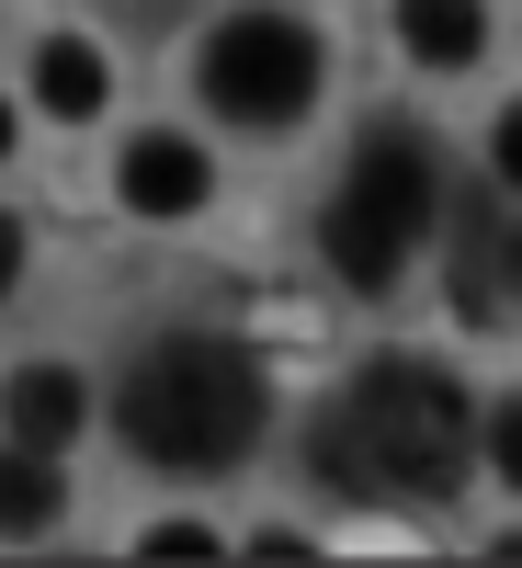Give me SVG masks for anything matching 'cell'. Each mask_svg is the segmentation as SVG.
<instances>
[{"instance_id": "9a60e30c", "label": "cell", "mask_w": 522, "mask_h": 568, "mask_svg": "<svg viewBox=\"0 0 522 568\" xmlns=\"http://www.w3.org/2000/svg\"><path fill=\"white\" fill-rule=\"evenodd\" d=\"M0 160H12V103H0Z\"/></svg>"}, {"instance_id": "5b68a950", "label": "cell", "mask_w": 522, "mask_h": 568, "mask_svg": "<svg viewBox=\"0 0 522 568\" xmlns=\"http://www.w3.org/2000/svg\"><path fill=\"white\" fill-rule=\"evenodd\" d=\"M114 182H125V205H136V216H194V205L216 194V171H205L194 136H136Z\"/></svg>"}, {"instance_id": "ba28073f", "label": "cell", "mask_w": 522, "mask_h": 568, "mask_svg": "<svg viewBox=\"0 0 522 568\" xmlns=\"http://www.w3.org/2000/svg\"><path fill=\"white\" fill-rule=\"evenodd\" d=\"M45 524H58V455L12 444L0 455V535H45Z\"/></svg>"}, {"instance_id": "3957f363", "label": "cell", "mask_w": 522, "mask_h": 568, "mask_svg": "<svg viewBox=\"0 0 522 568\" xmlns=\"http://www.w3.org/2000/svg\"><path fill=\"white\" fill-rule=\"evenodd\" d=\"M443 216V182H432V149H420V125H364L352 136V182L329 194V262H341L364 296H387L409 273V251L432 240Z\"/></svg>"}, {"instance_id": "7c38bea8", "label": "cell", "mask_w": 522, "mask_h": 568, "mask_svg": "<svg viewBox=\"0 0 522 568\" xmlns=\"http://www.w3.org/2000/svg\"><path fill=\"white\" fill-rule=\"evenodd\" d=\"M489 171H500V182H522V103L489 125Z\"/></svg>"}, {"instance_id": "7a4b0ae2", "label": "cell", "mask_w": 522, "mask_h": 568, "mask_svg": "<svg viewBox=\"0 0 522 568\" xmlns=\"http://www.w3.org/2000/svg\"><path fill=\"white\" fill-rule=\"evenodd\" d=\"M262 364L239 342H216V329H171V342H149L125 364V387H114V420H125V444L171 466V478H216V466H239L262 444Z\"/></svg>"}, {"instance_id": "2e32d148", "label": "cell", "mask_w": 522, "mask_h": 568, "mask_svg": "<svg viewBox=\"0 0 522 568\" xmlns=\"http://www.w3.org/2000/svg\"><path fill=\"white\" fill-rule=\"evenodd\" d=\"M511 273H522V251H511Z\"/></svg>"}, {"instance_id": "277c9868", "label": "cell", "mask_w": 522, "mask_h": 568, "mask_svg": "<svg viewBox=\"0 0 522 568\" xmlns=\"http://www.w3.org/2000/svg\"><path fill=\"white\" fill-rule=\"evenodd\" d=\"M194 91L227 125H296L318 103V34L296 12H227L194 58Z\"/></svg>"}, {"instance_id": "8fae6325", "label": "cell", "mask_w": 522, "mask_h": 568, "mask_svg": "<svg viewBox=\"0 0 522 568\" xmlns=\"http://www.w3.org/2000/svg\"><path fill=\"white\" fill-rule=\"evenodd\" d=\"M478 444H489V466H500V478L522 489V398H511V409L489 420V433H478Z\"/></svg>"}, {"instance_id": "4fadbf2b", "label": "cell", "mask_w": 522, "mask_h": 568, "mask_svg": "<svg viewBox=\"0 0 522 568\" xmlns=\"http://www.w3.org/2000/svg\"><path fill=\"white\" fill-rule=\"evenodd\" d=\"M149 557H216V535H205V524H160Z\"/></svg>"}, {"instance_id": "9c48e42d", "label": "cell", "mask_w": 522, "mask_h": 568, "mask_svg": "<svg viewBox=\"0 0 522 568\" xmlns=\"http://www.w3.org/2000/svg\"><path fill=\"white\" fill-rule=\"evenodd\" d=\"M34 103L45 114H91V103H103V58H91V45H34Z\"/></svg>"}, {"instance_id": "8992f818", "label": "cell", "mask_w": 522, "mask_h": 568, "mask_svg": "<svg viewBox=\"0 0 522 568\" xmlns=\"http://www.w3.org/2000/svg\"><path fill=\"white\" fill-rule=\"evenodd\" d=\"M0 420H12V444H34V455H58L80 420H91V387L69 364H23L12 387H0Z\"/></svg>"}, {"instance_id": "6da1fadb", "label": "cell", "mask_w": 522, "mask_h": 568, "mask_svg": "<svg viewBox=\"0 0 522 568\" xmlns=\"http://www.w3.org/2000/svg\"><path fill=\"white\" fill-rule=\"evenodd\" d=\"M465 455H478V409H465V387L443 364H364L352 375V398L307 433V478L318 489H341V500H409V511H432L465 489Z\"/></svg>"}, {"instance_id": "30bf717a", "label": "cell", "mask_w": 522, "mask_h": 568, "mask_svg": "<svg viewBox=\"0 0 522 568\" xmlns=\"http://www.w3.org/2000/svg\"><path fill=\"white\" fill-rule=\"evenodd\" d=\"M454 227H465V240H454V307H465V318H489V307H500V273H511L500 240H489V205H465Z\"/></svg>"}, {"instance_id": "5bb4252c", "label": "cell", "mask_w": 522, "mask_h": 568, "mask_svg": "<svg viewBox=\"0 0 522 568\" xmlns=\"http://www.w3.org/2000/svg\"><path fill=\"white\" fill-rule=\"evenodd\" d=\"M12 273H23V227L0 216V296H12Z\"/></svg>"}, {"instance_id": "52a82bcc", "label": "cell", "mask_w": 522, "mask_h": 568, "mask_svg": "<svg viewBox=\"0 0 522 568\" xmlns=\"http://www.w3.org/2000/svg\"><path fill=\"white\" fill-rule=\"evenodd\" d=\"M398 45L420 69H478L489 12H478V0H398Z\"/></svg>"}]
</instances>
